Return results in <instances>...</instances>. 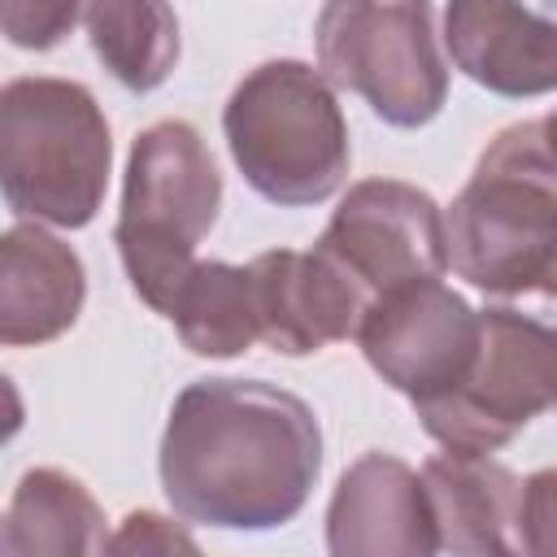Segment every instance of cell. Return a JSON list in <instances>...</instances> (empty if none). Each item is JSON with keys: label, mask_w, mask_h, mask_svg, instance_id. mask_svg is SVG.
I'll list each match as a JSON object with an SVG mask.
<instances>
[{"label": "cell", "mask_w": 557, "mask_h": 557, "mask_svg": "<svg viewBox=\"0 0 557 557\" xmlns=\"http://www.w3.org/2000/svg\"><path fill=\"white\" fill-rule=\"evenodd\" d=\"M318 70L387 126L418 131L448 100L431 0H326L313 26Z\"/></svg>", "instance_id": "obj_7"}, {"label": "cell", "mask_w": 557, "mask_h": 557, "mask_svg": "<svg viewBox=\"0 0 557 557\" xmlns=\"http://www.w3.org/2000/svg\"><path fill=\"white\" fill-rule=\"evenodd\" d=\"M109 553H196V540L152 509H135L109 535Z\"/></svg>", "instance_id": "obj_20"}, {"label": "cell", "mask_w": 557, "mask_h": 557, "mask_svg": "<svg viewBox=\"0 0 557 557\" xmlns=\"http://www.w3.org/2000/svg\"><path fill=\"white\" fill-rule=\"evenodd\" d=\"M83 26L100 65L126 91H152L178 61V17L170 0H87Z\"/></svg>", "instance_id": "obj_16"}, {"label": "cell", "mask_w": 557, "mask_h": 557, "mask_svg": "<svg viewBox=\"0 0 557 557\" xmlns=\"http://www.w3.org/2000/svg\"><path fill=\"white\" fill-rule=\"evenodd\" d=\"M357 344L387 387L422 405L470 374L479 357V313L444 278H413L370 300Z\"/></svg>", "instance_id": "obj_8"}, {"label": "cell", "mask_w": 557, "mask_h": 557, "mask_svg": "<svg viewBox=\"0 0 557 557\" xmlns=\"http://www.w3.org/2000/svg\"><path fill=\"white\" fill-rule=\"evenodd\" d=\"M222 131L239 174L270 205H322L348 174V122L331 78L305 61L248 70L222 109Z\"/></svg>", "instance_id": "obj_4"}, {"label": "cell", "mask_w": 557, "mask_h": 557, "mask_svg": "<svg viewBox=\"0 0 557 557\" xmlns=\"http://www.w3.org/2000/svg\"><path fill=\"white\" fill-rule=\"evenodd\" d=\"M522 553L557 557V466L522 479V518H518Z\"/></svg>", "instance_id": "obj_19"}, {"label": "cell", "mask_w": 557, "mask_h": 557, "mask_svg": "<svg viewBox=\"0 0 557 557\" xmlns=\"http://www.w3.org/2000/svg\"><path fill=\"white\" fill-rule=\"evenodd\" d=\"M9 557H35V553H104V513L96 496L83 487V479L57 470V466H35L17 479L4 513V535H0Z\"/></svg>", "instance_id": "obj_15"}, {"label": "cell", "mask_w": 557, "mask_h": 557, "mask_svg": "<svg viewBox=\"0 0 557 557\" xmlns=\"http://www.w3.org/2000/svg\"><path fill=\"white\" fill-rule=\"evenodd\" d=\"M222 209V174L191 122L165 117L135 135L122 178V213L113 244L135 296L170 313L196 265V244Z\"/></svg>", "instance_id": "obj_6"}, {"label": "cell", "mask_w": 557, "mask_h": 557, "mask_svg": "<svg viewBox=\"0 0 557 557\" xmlns=\"http://www.w3.org/2000/svg\"><path fill=\"white\" fill-rule=\"evenodd\" d=\"M444 448L496 453L535 413L557 409V265L479 309V357L470 374L413 405Z\"/></svg>", "instance_id": "obj_3"}, {"label": "cell", "mask_w": 557, "mask_h": 557, "mask_svg": "<svg viewBox=\"0 0 557 557\" xmlns=\"http://www.w3.org/2000/svg\"><path fill=\"white\" fill-rule=\"evenodd\" d=\"M326 548L335 557H431L440 531L422 474L392 453L357 457L326 505Z\"/></svg>", "instance_id": "obj_11"}, {"label": "cell", "mask_w": 557, "mask_h": 557, "mask_svg": "<svg viewBox=\"0 0 557 557\" xmlns=\"http://www.w3.org/2000/svg\"><path fill=\"white\" fill-rule=\"evenodd\" d=\"M113 165L96 96L70 78H13L0 91V183L17 218L78 231L104 205Z\"/></svg>", "instance_id": "obj_5"}, {"label": "cell", "mask_w": 557, "mask_h": 557, "mask_svg": "<svg viewBox=\"0 0 557 557\" xmlns=\"http://www.w3.org/2000/svg\"><path fill=\"white\" fill-rule=\"evenodd\" d=\"M540 135H544V144H548V152H553V161H557V109H553L548 117H540Z\"/></svg>", "instance_id": "obj_21"}, {"label": "cell", "mask_w": 557, "mask_h": 557, "mask_svg": "<svg viewBox=\"0 0 557 557\" xmlns=\"http://www.w3.org/2000/svg\"><path fill=\"white\" fill-rule=\"evenodd\" d=\"M87 300V274L70 244L39 222H17L0 239V344L30 348L65 335Z\"/></svg>", "instance_id": "obj_13"}, {"label": "cell", "mask_w": 557, "mask_h": 557, "mask_svg": "<svg viewBox=\"0 0 557 557\" xmlns=\"http://www.w3.org/2000/svg\"><path fill=\"white\" fill-rule=\"evenodd\" d=\"M178 339L196 357H239L257 339V305L248 265L196 261L170 313Z\"/></svg>", "instance_id": "obj_17"}, {"label": "cell", "mask_w": 557, "mask_h": 557, "mask_svg": "<svg viewBox=\"0 0 557 557\" xmlns=\"http://www.w3.org/2000/svg\"><path fill=\"white\" fill-rule=\"evenodd\" d=\"M313 248L339 261L370 300L413 278H444L448 270V231L440 205L400 178L352 183Z\"/></svg>", "instance_id": "obj_9"}, {"label": "cell", "mask_w": 557, "mask_h": 557, "mask_svg": "<svg viewBox=\"0 0 557 557\" xmlns=\"http://www.w3.org/2000/svg\"><path fill=\"white\" fill-rule=\"evenodd\" d=\"M422 487L444 553H474V557L522 553L518 540L522 479L509 466L492 461L487 453L448 448L422 466Z\"/></svg>", "instance_id": "obj_14"}, {"label": "cell", "mask_w": 557, "mask_h": 557, "mask_svg": "<svg viewBox=\"0 0 557 557\" xmlns=\"http://www.w3.org/2000/svg\"><path fill=\"white\" fill-rule=\"evenodd\" d=\"M444 44L453 65L509 100L557 87V13L522 0H448Z\"/></svg>", "instance_id": "obj_12"}, {"label": "cell", "mask_w": 557, "mask_h": 557, "mask_svg": "<svg viewBox=\"0 0 557 557\" xmlns=\"http://www.w3.org/2000/svg\"><path fill=\"white\" fill-rule=\"evenodd\" d=\"M157 466L178 518L270 531L305 509L322 470V426L274 383L196 379L170 409Z\"/></svg>", "instance_id": "obj_1"}, {"label": "cell", "mask_w": 557, "mask_h": 557, "mask_svg": "<svg viewBox=\"0 0 557 557\" xmlns=\"http://www.w3.org/2000/svg\"><path fill=\"white\" fill-rule=\"evenodd\" d=\"M248 274H252V305H257V339L270 344L274 352L309 357L348 335L357 339L370 296L322 248L261 252L248 265Z\"/></svg>", "instance_id": "obj_10"}, {"label": "cell", "mask_w": 557, "mask_h": 557, "mask_svg": "<svg viewBox=\"0 0 557 557\" xmlns=\"http://www.w3.org/2000/svg\"><path fill=\"white\" fill-rule=\"evenodd\" d=\"M83 9L87 0H0V26L13 48L48 52L74 30Z\"/></svg>", "instance_id": "obj_18"}, {"label": "cell", "mask_w": 557, "mask_h": 557, "mask_svg": "<svg viewBox=\"0 0 557 557\" xmlns=\"http://www.w3.org/2000/svg\"><path fill=\"white\" fill-rule=\"evenodd\" d=\"M448 265L487 296H505L557 265V161L540 122H513L479 152L444 213Z\"/></svg>", "instance_id": "obj_2"}]
</instances>
